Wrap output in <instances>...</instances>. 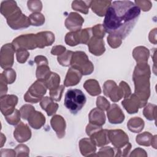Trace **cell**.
I'll return each instance as SVG.
<instances>
[{
  "instance_id": "1",
  "label": "cell",
  "mask_w": 157,
  "mask_h": 157,
  "mask_svg": "<svg viewBox=\"0 0 157 157\" xmlns=\"http://www.w3.org/2000/svg\"><path fill=\"white\" fill-rule=\"evenodd\" d=\"M140 15V8L131 1H115L108 7L104 19L105 31L124 39L135 26Z\"/></svg>"
},
{
  "instance_id": "2",
  "label": "cell",
  "mask_w": 157,
  "mask_h": 157,
  "mask_svg": "<svg viewBox=\"0 0 157 157\" xmlns=\"http://www.w3.org/2000/svg\"><path fill=\"white\" fill-rule=\"evenodd\" d=\"M146 63H138L135 67L133 74V80L135 85L134 94L140 100L142 107H144L150 96V68L144 74H142L144 66Z\"/></svg>"
},
{
  "instance_id": "3",
  "label": "cell",
  "mask_w": 157,
  "mask_h": 157,
  "mask_svg": "<svg viewBox=\"0 0 157 157\" xmlns=\"http://www.w3.org/2000/svg\"><path fill=\"white\" fill-rule=\"evenodd\" d=\"M86 101V96L80 90L71 88L66 93L64 104L71 113L75 115L82 110Z\"/></svg>"
},
{
  "instance_id": "4",
  "label": "cell",
  "mask_w": 157,
  "mask_h": 157,
  "mask_svg": "<svg viewBox=\"0 0 157 157\" xmlns=\"http://www.w3.org/2000/svg\"><path fill=\"white\" fill-rule=\"evenodd\" d=\"M72 67L80 70L82 75H89L94 70V66L92 63L89 61L86 53L83 52H74L71 63Z\"/></svg>"
},
{
  "instance_id": "5",
  "label": "cell",
  "mask_w": 157,
  "mask_h": 157,
  "mask_svg": "<svg viewBox=\"0 0 157 157\" xmlns=\"http://www.w3.org/2000/svg\"><path fill=\"white\" fill-rule=\"evenodd\" d=\"M47 86L44 82L37 80L29 88V90L24 96V99L26 102L36 103L40 101L43 96L46 93Z\"/></svg>"
},
{
  "instance_id": "6",
  "label": "cell",
  "mask_w": 157,
  "mask_h": 157,
  "mask_svg": "<svg viewBox=\"0 0 157 157\" xmlns=\"http://www.w3.org/2000/svg\"><path fill=\"white\" fill-rule=\"evenodd\" d=\"M12 44L16 52L21 50H33L38 47L36 36L34 34L20 36L14 39Z\"/></svg>"
},
{
  "instance_id": "7",
  "label": "cell",
  "mask_w": 157,
  "mask_h": 157,
  "mask_svg": "<svg viewBox=\"0 0 157 157\" xmlns=\"http://www.w3.org/2000/svg\"><path fill=\"white\" fill-rule=\"evenodd\" d=\"M7 22L8 25L15 30L26 28L31 25L29 17L23 14L20 8L7 18Z\"/></svg>"
},
{
  "instance_id": "8",
  "label": "cell",
  "mask_w": 157,
  "mask_h": 157,
  "mask_svg": "<svg viewBox=\"0 0 157 157\" xmlns=\"http://www.w3.org/2000/svg\"><path fill=\"white\" fill-rule=\"evenodd\" d=\"M104 93L106 96L109 97L113 102H117L122 97L124 98L121 87L120 85L118 86L116 83L112 80H107L104 83Z\"/></svg>"
},
{
  "instance_id": "9",
  "label": "cell",
  "mask_w": 157,
  "mask_h": 157,
  "mask_svg": "<svg viewBox=\"0 0 157 157\" xmlns=\"http://www.w3.org/2000/svg\"><path fill=\"white\" fill-rule=\"evenodd\" d=\"M15 49L12 44L4 45L1 50V66L4 69L10 68L13 64V53Z\"/></svg>"
},
{
  "instance_id": "10",
  "label": "cell",
  "mask_w": 157,
  "mask_h": 157,
  "mask_svg": "<svg viewBox=\"0 0 157 157\" xmlns=\"http://www.w3.org/2000/svg\"><path fill=\"white\" fill-rule=\"evenodd\" d=\"M1 111L5 117L12 113L18 102L17 96L11 95H4L1 97Z\"/></svg>"
},
{
  "instance_id": "11",
  "label": "cell",
  "mask_w": 157,
  "mask_h": 157,
  "mask_svg": "<svg viewBox=\"0 0 157 157\" xmlns=\"http://www.w3.org/2000/svg\"><path fill=\"white\" fill-rule=\"evenodd\" d=\"M108 137L109 140L116 148H122L128 143V136L121 129L109 130Z\"/></svg>"
},
{
  "instance_id": "12",
  "label": "cell",
  "mask_w": 157,
  "mask_h": 157,
  "mask_svg": "<svg viewBox=\"0 0 157 157\" xmlns=\"http://www.w3.org/2000/svg\"><path fill=\"white\" fill-rule=\"evenodd\" d=\"M84 19L78 13L71 12L65 21L66 27L71 31H77L80 30Z\"/></svg>"
},
{
  "instance_id": "13",
  "label": "cell",
  "mask_w": 157,
  "mask_h": 157,
  "mask_svg": "<svg viewBox=\"0 0 157 157\" xmlns=\"http://www.w3.org/2000/svg\"><path fill=\"white\" fill-rule=\"evenodd\" d=\"M121 104L130 114L137 112L139 108L142 107L140 100L134 93L130 98H125L122 101Z\"/></svg>"
},
{
  "instance_id": "14",
  "label": "cell",
  "mask_w": 157,
  "mask_h": 157,
  "mask_svg": "<svg viewBox=\"0 0 157 157\" xmlns=\"http://www.w3.org/2000/svg\"><path fill=\"white\" fill-rule=\"evenodd\" d=\"M109 121L112 124L121 123L124 120V115L121 109L116 104H113L107 110Z\"/></svg>"
},
{
  "instance_id": "15",
  "label": "cell",
  "mask_w": 157,
  "mask_h": 157,
  "mask_svg": "<svg viewBox=\"0 0 157 157\" xmlns=\"http://www.w3.org/2000/svg\"><path fill=\"white\" fill-rule=\"evenodd\" d=\"M13 136L18 142L22 143L28 140L31 138V131L26 124L20 122L14 130Z\"/></svg>"
},
{
  "instance_id": "16",
  "label": "cell",
  "mask_w": 157,
  "mask_h": 157,
  "mask_svg": "<svg viewBox=\"0 0 157 157\" xmlns=\"http://www.w3.org/2000/svg\"><path fill=\"white\" fill-rule=\"evenodd\" d=\"M88 46L90 52L96 56L102 55L105 50L103 39L94 36L91 38L88 43Z\"/></svg>"
},
{
  "instance_id": "17",
  "label": "cell",
  "mask_w": 157,
  "mask_h": 157,
  "mask_svg": "<svg viewBox=\"0 0 157 157\" xmlns=\"http://www.w3.org/2000/svg\"><path fill=\"white\" fill-rule=\"evenodd\" d=\"M37 47L42 48L51 45L55 41V36L50 31L40 32L36 34Z\"/></svg>"
},
{
  "instance_id": "18",
  "label": "cell",
  "mask_w": 157,
  "mask_h": 157,
  "mask_svg": "<svg viewBox=\"0 0 157 157\" xmlns=\"http://www.w3.org/2000/svg\"><path fill=\"white\" fill-rule=\"evenodd\" d=\"M82 74L81 71L74 67H71L67 73L64 85L65 86L76 85L81 80Z\"/></svg>"
},
{
  "instance_id": "19",
  "label": "cell",
  "mask_w": 157,
  "mask_h": 157,
  "mask_svg": "<svg viewBox=\"0 0 157 157\" xmlns=\"http://www.w3.org/2000/svg\"><path fill=\"white\" fill-rule=\"evenodd\" d=\"M50 123L58 138H62L65 134L66 122L64 119L60 115H55L51 119Z\"/></svg>"
},
{
  "instance_id": "20",
  "label": "cell",
  "mask_w": 157,
  "mask_h": 157,
  "mask_svg": "<svg viewBox=\"0 0 157 157\" xmlns=\"http://www.w3.org/2000/svg\"><path fill=\"white\" fill-rule=\"evenodd\" d=\"M91 140L98 147H101L109 143L110 140L108 137V130L99 129L94 132L90 136Z\"/></svg>"
},
{
  "instance_id": "21",
  "label": "cell",
  "mask_w": 157,
  "mask_h": 157,
  "mask_svg": "<svg viewBox=\"0 0 157 157\" xmlns=\"http://www.w3.org/2000/svg\"><path fill=\"white\" fill-rule=\"evenodd\" d=\"M27 120L32 128L37 129L45 124V118L41 112L34 110L30 113Z\"/></svg>"
},
{
  "instance_id": "22",
  "label": "cell",
  "mask_w": 157,
  "mask_h": 157,
  "mask_svg": "<svg viewBox=\"0 0 157 157\" xmlns=\"http://www.w3.org/2000/svg\"><path fill=\"white\" fill-rule=\"evenodd\" d=\"M110 1H91V8L97 15L103 17L105 15L108 7L111 4Z\"/></svg>"
},
{
  "instance_id": "23",
  "label": "cell",
  "mask_w": 157,
  "mask_h": 157,
  "mask_svg": "<svg viewBox=\"0 0 157 157\" xmlns=\"http://www.w3.org/2000/svg\"><path fill=\"white\" fill-rule=\"evenodd\" d=\"M89 120L90 123L102 126L105 121V117L104 111L99 108L93 109L90 112Z\"/></svg>"
},
{
  "instance_id": "24",
  "label": "cell",
  "mask_w": 157,
  "mask_h": 157,
  "mask_svg": "<svg viewBox=\"0 0 157 157\" xmlns=\"http://www.w3.org/2000/svg\"><path fill=\"white\" fill-rule=\"evenodd\" d=\"M19 7L14 1H4L1 4V13L7 19Z\"/></svg>"
},
{
  "instance_id": "25",
  "label": "cell",
  "mask_w": 157,
  "mask_h": 157,
  "mask_svg": "<svg viewBox=\"0 0 157 157\" xmlns=\"http://www.w3.org/2000/svg\"><path fill=\"white\" fill-rule=\"evenodd\" d=\"M40 106L42 109L46 111L48 116H51L56 113L58 108V104L53 102V99L49 97H45L41 99Z\"/></svg>"
},
{
  "instance_id": "26",
  "label": "cell",
  "mask_w": 157,
  "mask_h": 157,
  "mask_svg": "<svg viewBox=\"0 0 157 157\" xmlns=\"http://www.w3.org/2000/svg\"><path fill=\"white\" fill-rule=\"evenodd\" d=\"M149 54L148 50L144 47H136L132 53V55L137 63H147Z\"/></svg>"
},
{
  "instance_id": "27",
  "label": "cell",
  "mask_w": 157,
  "mask_h": 157,
  "mask_svg": "<svg viewBox=\"0 0 157 157\" xmlns=\"http://www.w3.org/2000/svg\"><path fill=\"white\" fill-rule=\"evenodd\" d=\"M83 86L86 91L91 96H95L101 94V90L99 83L96 80L90 79L86 80Z\"/></svg>"
},
{
  "instance_id": "28",
  "label": "cell",
  "mask_w": 157,
  "mask_h": 157,
  "mask_svg": "<svg viewBox=\"0 0 157 157\" xmlns=\"http://www.w3.org/2000/svg\"><path fill=\"white\" fill-rule=\"evenodd\" d=\"M127 126L131 131L137 133L143 129L144 126V121L140 117L131 118L128 121Z\"/></svg>"
},
{
  "instance_id": "29",
  "label": "cell",
  "mask_w": 157,
  "mask_h": 157,
  "mask_svg": "<svg viewBox=\"0 0 157 157\" xmlns=\"http://www.w3.org/2000/svg\"><path fill=\"white\" fill-rule=\"evenodd\" d=\"M79 144L80 151L82 154L84 156L85 155V153H94L96 151V148L95 147V144L91 139H82V140H80Z\"/></svg>"
},
{
  "instance_id": "30",
  "label": "cell",
  "mask_w": 157,
  "mask_h": 157,
  "mask_svg": "<svg viewBox=\"0 0 157 157\" xmlns=\"http://www.w3.org/2000/svg\"><path fill=\"white\" fill-rule=\"evenodd\" d=\"M59 76L56 73L54 72H51L48 78L44 82L47 88L49 89L50 91H53L57 89L59 86Z\"/></svg>"
},
{
  "instance_id": "31",
  "label": "cell",
  "mask_w": 157,
  "mask_h": 157,
  "mask_svg": "<svg viewBox=\"0 0 157 157\" xmlns=\"http://www.w3.org/2000/svg\"><path fill=\"white\" fill-rule=\"evenodd\" d=\"M91 1H74L72 2V8L83 13H88L89 7L91 6Z\"/></svg>"
},
{
  "instance_id": "32",
  "label": "cell",
  "mask_w": 157,
  "mask_h": 157,
  "mask_svg": "<svg viewBox=\"0 0 157 157\" xmlns=\"http://www.w3.org/2000/svg\"><path fill=\"white\" fill-rule=\"evenodd\" d=\"M50 68L48 64H42L37 65L36 71V77L38 80L45 82L50 74Z\"/></svg>"
},
{
  "instance_id": "33",
  "label": "cell",
  "mask_w": 157,
  "mask_h": 157,
  "mask_svg": "<svg viewBox=\"0 0 157 157\" xmlns=\"http://www.w3.org/2000/svg\"><path fill=\"white\" fill-rule=\"evenodd\" d=\"M65 42L68 45L70 46H75L79 44H81L80 30L67 33L65 37Z\"/></svg>"
},
{
  "instance_id": "34",
  "label": "cell",
  "mask_w": 157,
  "mask_h": 157,
  "mask_svg": "<svg viewBox=\"0 0 157 157\" xmlns=\"http://www.w3.org/2000/svg\"><path fill=\"white\" fill-rule=\"evenodd\" d=\"M29 18L30 20L31 25L36 26H42L45 22L44 16L39 12H36L31 14L29 16Z\"/></svg>"
},
{
  "instance_id": "35",
  "label": "cell",
  "mask_w": 157,
  "mask_h": 157,
  "mask_svg": "<svg viewBox=\"0 0 157 157\" xmlns=\"http://www.w3.org/2000/svg\"><path fill=\"white\" fill-rule=\"evenodd\" d=\"M1 77L4 78L7 84H12L15 80L16 73L13 69L9 68L5 69L3 72L1 74Z\"/></svg>"
},
{
  "instance_id": "36",
  "label": "cell",
  "mask_w": 157,
  "mask_h": 157,
  "mask_svg": "<svg viewBox=\"0 0 157 157\" xmlns=\"http://www.w3.org/2000/svg\"><path fill=\"white\" fill-rule=\"evenodd\" d=\"M152 136L148 132H144L136 137V142L140 145L149 146L151 140Z\"/></svg>"
},
{
  "instance_id": "37",
  "label": "cell",
  "mask_w": 157,
  "mask_h": 157,
  "mask_svg": "<svg viewBox=\"0 0 157 157\" xmlns=\"http://www.w3.org/2000/svg\"><path fill=\"white\" fill-rule=\"evenodd\" d=\"M74 52L72 51H66V53H63V55L58 56V61L60 63L61 65L63 66H68L71 63L72 56Z\"/></svg>"
},
{
  "instance_id": "38",
  "label": "cell",
  "mask_w": 157,
  "mask_h": 157,
  "mask_svg": "<svg viewBox=\"0 0 157 157\" xmlns=\"http://www.w3.org/2000/svg\"><path fill=\"white\" fill-rule=\"evenodd\" d=\"M20 112L15 109L12 113L9 115L6 116L5 118L9 124L11 125H15L18 123L20 120Z\"/></svg>"
},
{
  "instance_id": "39",
  "label": "cell",
  "mask_w": 157,
  "mask_h": 157,
  "mask_svg": "<svg viewBox=\"0 0 157 157\" xmlns=\"http://www.w3.org/2000/svg\"><path fill=\"white\" fill-rule=\"evenodd\" d=\"M156 107L155 105L148 104L144 110V115L146 117V118L148 120H155V112L153 113V109Z\"/></svg>"
},
{
  "instance_id": "40",
  "label": "cell",
  "mask_w": 157,
  "mask_h": 157,
  "mask_svg": "<svg viewBox=\"0 0 157 157\" xmlns=\"http://www.w3.org/2000/svg\"><path fill=\"white\" fill-rule=\"evenodd\" d=\"M27 5L29 10L34 13L40 12L42 9V4L40 1H28Z\"/></svg>"
},
{
  "instance_id": "41",
  "label": "cell",
  "mask_w": 157,
  "mask_h": 157,
  "mask_svg": "<svg viewBox=\"0 0 157 157\" xmlns=\"http://www.w3.org/2000/svg\"><path fill=\"white\" fill-rule=\"evenodd\" d=\"M64 90V86L63 85L59 86L57 89L55 90L50 91V98L53 100H55L56 101H59L61 99L62 94Z\"/></svg>"
},
{
  "instance_id": "42",
  "label": "cell",
  "mask_w": 157,
  "mask_h": 157,
  "mask_svg": "<svg viewBox=\"0 0 157 157\" xmlns=\"http://www.w3.org/2000/svg\"><path fill=\"white\" fill-rule=\"evenodd\" d=\"M97 107L102 110H107L109 108L110 103L103 96H99L96 100Z\"/></svg>"
},
{
  "instance_id": "43",
  "label": "cell",
  "mask_w": 157,
  "mask_h": 157,
  "mask_svg": "<svg viewBox=\"0 0 157 157\" xmlns=\"http://www.w3.org/2000/svg\"><path fill=\"white\" fill-rule=\"evenodd\" d=\"M121 40L120 37L112 35H109L107 37V42L109 45L112 48H117L120 46L121 44Z\"/></svg>"
},
{
  "instance_id": "44",
  "label": "cell",
  "mask_w": 157,
  "mask_h": 157,
  "mask_svg": "<svg viewBox=\"0 0 157 157\" xmlns=\"http://www.w3.org/2000/svg\"><path fill=\"white\" fill-rule=\"evenodd\" d=\"M34 110V108L31 105L26 104L23 105L20 109V113L21 117L25 120H27L30 113Z\"/></svg>"
},
{
  "instance_id": "45",
  "label": "cell",
  "mask_w": 157,
  "mask_h": 157,
  "mask_svg": "<svg viewBox=\"0 0 157 157\" xmlns=\"http://www.w3.org/2000/svg\"><path fill=\"white\" fill-rule=\"evenodd\" d=\"M92 31H93V34H94V37L102 39L105 36V31L104 29L103 26L101 24L94 26L92 28Z\"/></svg>"
},
{
  "instance_id": "46",
  "label": "cell",
  "mask_w": 157,
  "mask_h": 157,
  "mask_svg": "<svg viewBox=\"0 0 157 157\" xmlns=\"http://www.w3.org/2000/svg\"><path fill=\"white\" fill-rule=\"evenodd\" d=\"M29 56V53L26 50L17 51V53H16L17 59V61L20 63H25Z\"/></svg>"
},
{
  "instance_id": "47",
  "label": "cell",
  "mask_w": 157,
  "mask_h": 157,
  "mask_svg": "<svg viewBox=\"0 0 157 157\" xmlns=\"http://www.w3.org/2000/svg\"><path fill=\"white\" fill-rule=\"evenodd\" d=\"M134 3L145 12L148 11L151 7V3L149 1H135Z\"/></svg>"
},
{
  "instance_id": "48",
  "label": "cell",
  "mask_w": 157,
  "mask_h": 157,
  "mask_svg": "<svg viewBox=\"0 0 157 157\" xmlns=\"http://www.w3.org/2000/svg\"><path fill=\"white\" fill-rule=\"evenodd\" d=\"M66 51V48L61 45L55 46L52 48L51 53L53 55H61Z\"/></svg>"
},
{
  "instance_id": "49",
  "label": "cell",
  "mask_w": 157,
  "mask_h": 157,
  "mask_svg": "<svg viewBox=\"0 0 157 157\" xmlns=\"http://www.w3.org/2000/svg\"><path fill=\"white\" fill-rule=\"evenodd\" d=\"M0 83H1V97L3 96L6 94V93L7 91V83L4 80V78L1 77L0 78Z\"/></svg>"
},
{
  "instance_id": "50",
  "label": "cell",
  "mask_w": 157,
  "mask_h": 157,
  "mask_svg": "<svg viewBox=\"0 0 157 157\" xmlns=\"http://www.w3.org/2000/svg\"><path fill=\"white\" fill-rule=\"evenodd\" d=\"M34 61L37 63V65L42 64H48V61H47L46 57H45L44 56H41V55L37 56L35 58Z\"/></svg>"
}]
</instances>
